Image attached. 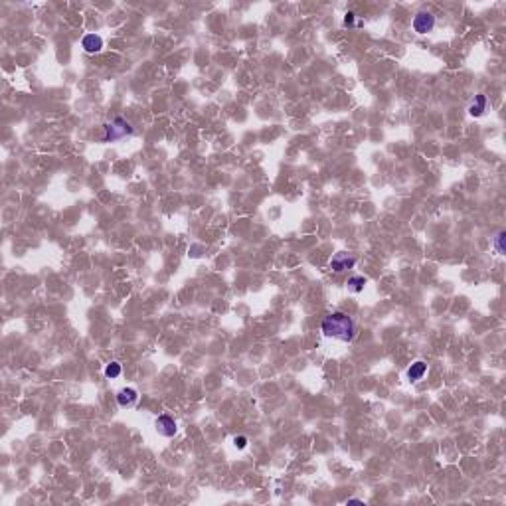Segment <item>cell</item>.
<instances>
[{
    "instance_id": "ba28073f",
    "label": "cell",
    "mask_w": 506,
    "mask_h": 506,
    "mask_svg": "<svg viewBox=\"0 0 506 506\" xmlns=\"http://www.w3.org/2000/svg\"><path fill=\"white\" fill-rule=\"evenodd\" d=\"M427 372V364L425 362H421V360H417V362H413L411 366H409V370H407V378L411 380V382H417V380H421L423 378V374Z\"/></svg>"
},
{
    "instance_id": "7a4b0ae2",
    "label": "cell",
    "mask_w": 506,
    "mask_h": 506,
    "mask_svg": "<svg viewBox=\"0 0 506 506\" xmlns=\"http://www.w3.org/2000/svg\"><path fill=\"white\" fill-rule=\"evenodd\" d=\"M103 129H105V136H103V140H119V138H123V136H127V134H133V127L123 119V117H117V119H113V123H107L103 125Z\"/></svg>"
},
{
    "instance_id": "9c48e42d",
    "label": "cell",
    "mask_w": 506,
    "mask_h": 506,
    "mask_svg": "<svg viewBox=\"0 0 506 506\" xmlns=\"http://www.w3.org/2000/svg\"><path fill=\"white\" fill-rule=\"evenodd\" d=\"M484 109H486V97H484V95H477L475 101H473L471 107H469V113H471L473 117H480V115L484 113Z\"/></svg>"
},
{
    "instance_id": "3957f363",
    "label": "cell",
    "mask_w": 506,
    "mask_h": 506,
    "mask_svg": "<svg viewBox=\"0 0 506 506\" xmlns=\"http://www.w3.org/2000/svg\"><path fill=\"white\" fill-rule=\"evenodd\" d=\"M433 26H435V16H433L431 12L421 10V12L415 14V18H413V30H415L417 34H427V32L433 30Z\"/></svg>"
},
{
    "instance_id": "6da1fadb",
    "label": "cell",
    "mask_w": 506,
    "mask_h": 506,
    "mask_svg": "<svg viewBox=\"0 0 506 506\" xmlns=\"http://www.w3.org/2000/svg\"><path fill=\"white\" fill-rule=\"evenodd\" d=\"M322 332L328 338L350 342L354 338V320L344 313H332L322 320Z\"/></svg>"
},
{
    "instance_id": "5b68a950",
    "label": "cell",
    "mask_w": 506,
    "mask_h": 506,
    "mask_svg": "<svg viewBox=\"0 0 506 506\" xmlns=\"http://www.w3.org/2000/svg\"><path fill=\"white\" fill-rule=\"evenodd\" d=\"M155 425H157V431H159L160 435H164V437H172V435L176 433V421H174L170 415H160V417H157Z\"/></svg>"
},
{
    "instance_id": "4fadbf2b",
    "label": "cell",
    "mask_w": 506,
    "mask_h": 506,
    "mask_svg": "<svg viewBox=\"0 0 506 506\" xmlns=\"http://www.w3.org/2000/svg\"><path fill=\"white\" fill-rule=\"evenodd\" d=\"M234 443H236V447H238V449H243V447L247 445V439L241 435V437H236V439H234Z\"/></svg>"
},
{
    "instance_id": "5bb4252c",
    "label": "cell",
    "mask_w": 506,
    "mask_h": 506,
    "mask_svg": "<svg viewBox=\"0 0 506 506\" xmlns=\"http://www.w3.org/2000/svg\"><path fill=\"white\" fill-rule=\"evenodd\" d=\"M344 24H346V26H352V24H354V12H348L346 18H344Z\"/></svg>"
},
{
    "instance_id": "52a82bcc",
    "label": "cell",
    "mask_w": 506,
    "mask_h": 506,
    "mask_svg": "<svg viewBox=\"0 0 506 506\" xmlns=\"http://www.w3.org/2000/svg\"><path fill=\"white\" fill-rule=\"evenodd\" d=\"M136 400H138V394H136V390H133V388H125V390H121L117 394V403L121 407H131Z\"/></svg>"
},
{
    "instance_id": "277c9868",
    "label": "cell",
    "mask_w": 506,
    "mask_h": 506,
    "mask_svg": "<svg viewBox=\"0 0 506 506\" xmlns=\"http://www.w3.org/2000/svg\"><path fill=\"white\" fill-rule=\"evenodd\" d=\"M356 265V257L350 255V253H336L332 259H330V269L334 273H342L346 269H352Z\"/></svg>"
},
{
    "instance_id": "30bf717a",
    "label": "cell",
    "mask_w": 506,
    "mask_h": 506,
    "mask_svg": "<svg viewBox=\"0 0 506 506\" xmlns=\"http://www.w3.org/2000/svg\"><path fill=\"white\" fill-rule=\"evenodd\" d=\"M364 287H366V277L356 275V277H350V279H348V289H350V291L360 293V291H364Z\"/></svg>"
},
{
    "instance_id": "7c38bea8",
    "label": "cell",
    "mask_w": 506,
    "mask_h": 506,
    "mask_svg": "<svg viewBox=\"0 0 506 506\" xmlns=\"http://www.w3.org/2000/svg\"><path fill=\"white\" fill-rule=\"evenodd\" d=\"M504 238H506V232H498V236H496V240H494V247H496L498 255L504 253Z\"/></svg>"
},
{
    "instance_id": "8992f818",
    "label": "cell",
    "mask_w": 506,
    "mask_h": 506,
    "mask_svg": "<svg viewBox=\"0 0 506 506\" xmlns=\"http://www.w3.org/2000/svg\"><path fill=\"white\" fill-rule=\"evenodd\" d=\"M81 46H83L85 52L97 53V52H101V48H103V40H101L97 34H87V36H83Z\"/></svg>"
},
{
    "instance_id": "8fae6325",
    "label": "cell",
    "mask_w": 506,
    "mask_h": 506,
    "mask_svg": "<svg viewBox=\"0 0 506 506\" xmlns=\"http://www.w3.org/2000/svg\"><path fill=\"white\" fill-rule=\"evenodd\" d=\"M119 374H121V364H119V362H111V364H107V368H105L107 378H117Z\"/></svg>"
}]
</instances>
